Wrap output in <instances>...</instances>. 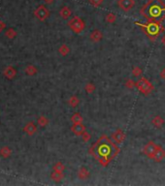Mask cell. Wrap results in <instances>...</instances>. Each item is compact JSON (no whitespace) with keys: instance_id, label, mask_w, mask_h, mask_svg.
I'll return each mask as SVG.
<instances>
[{"instance_id":"cell-12","label":"cell","mask_w":165,"mask_h":186,"mask_svg":"<svg viewBox=\"0 0 165 186\" xmlns=\"http://www.w3.org/2000/svg\"><path fill=\"white\" fill-rule=\"evenodd\" d=\"M102 38H103V34H102L101 31L98 30V29L93 30L89 35V39L91 40V42H94V43L100 42L102 40Z\"/></svg>"},{"instance_id":"cell-15","label":"cell","mask_w":165,"mask_h":186,"mask_svg":"<svg viewBox=\"0 0 165 186\" xmlns=\"http://www.w3.org/2000/svg\"><path fill=\"white\" fill-rule=\"evenodd\" d=\"M71 14H72V12H71L70 8L67 6H64L61 8L60 12H59V15L60 17L63 19H67L71 17Z\"/></svg>"},{"instance_id":"cell-20","label":"cell","mask_w":165,"mask_h":186,"mask_svg":"<svg viewBox=\"0 0 165 186\" xmlns=\"http://www.w3.org/2000/svg\"><path fill=\"white\" fill-rule=\"evenodd\" d=\"M85 90L87 91L89 94H90V93H92L93 91L95 90V85L93 84L92 82H89V83H87L85 84Z\"/></svg>"},{"instance_id":"cell-27","label":"cell","mask_w":165,"mask_h":186,"mask_svg":"<svg viewBox=\"0 0 165 186\" xmlns=\"http://www.w3.org/2000/svg\"><path fill=\"white\" fill-rule=\"evenodd\" d=\"M159 75H160V78L165 82V68H163V69L161 70V72H160Z\"/></svg>"},{"instance_id":"cell-2","label":"cell","mask_w":165,"mask_h":186,"mask_svg":"<svg viewBox=\"0 0 165 186\" xmlns=\"http://www.w3.org/2000/svg\"><path fill=\"white\" fill-rule=\"evenodd\" d=\"M140 14L148 21L161 23L165 19V4L162 0H148L141 8Z\"/></svg>"},{"instance_id":"cell-28","label":"cell","mask_w":165,"mask_h":186,"mask_svg":"<svg viewBox=\"0 0 165 186\" xmlns=\"http://www.w3.org/2000/svg\"><path fill=\"white\" fill-rule=\"evenodd\" d=\"M45 2H46L47 4H52V3L54 2V0H45Z\"/></svg>"},{"instance_id":"cell-21","label":"cell","mask_w":165,"mask_h":186,"mask_svg":"<svg viewBox=\"0 0 165 186\" xmlns=\"http://www.w3.org/2000/svg\"><path fill=\"white\" fill-rule=\"evenodd\" d=\"M69 52H70V49H69L68 46H66V45H62V46L59 48V53H60L61 55H63V56L67 55V54L69 53Z\"/></svg>"},{"instance_id":"cell-9","label":"cell","mask_w":165,"mask_h":186,"mask_svg":"<svg viewBox=\"0 0 165 186\" xmlns=\"http://www.w3.org/2000/svg\"><path fill=\"white\" fill-rule=\"evenodd\" d=\"M125 138H126V136H125V134H124V132L121 130V129H118V130H116L115 131L113 134H112V136H111V139L116 142L117 145H119V144H121L124 140H125Z\"/></svg>"},{"instance_id":"cell-13","label":"cell","mask_w":165,"mask_h":186,"mask_svg":"<svg viewBox=\"0 0 165 186\" xmlns=\"http://www.w3.org/2000/svg\"><path fill=\"white\" fill-rule=\"evenodd\" d=\"M89 175H90V174H89V171L87 168L81 167L78 170V176H79V178H81V180H88V178L89 177Z\"/></svg>"},{"instance_id":"cell-8","label":"cell","mask_w":165,"mask_h":186,"mask_svg":"<svg viewBox=\"0 0 165 186\" xmlns=\"http://www.w3.org/2000/svg\"><path fill=\"white\" fill-rule=\"evenodd\" d=\"M118 5L123 11L129 12L135 6V1L134 0H119Z\"/></svg>"},{"instance_id":"cell-25","label":"cell","mask_w":165,"mask_h":186,"mask_svg":"<svg viewBox=\"0 0 165 186\" xmlns=\"http://www.w3.org/2000/svg\"><path fill=\"white\" fill-rule=\"evenodd\" d=\"M89 1L92 6H94V7H99L103 3V0H89Z\"/></svg>"},{"instance_id":"cell-24","label":"cell","mask_w":165,"mask_h":186,"mask_svg":"<svg viewBox=\"0 0 165 186\" xmlns=\"http://www.w3.org/2000/svg\"><path fill=\"white\" fill-rule=\"evenodd\" d=\"M135 85H136V82H133V80H131V78H128V80L125 82V87L127 88H133Z\"/></svg>"},{"instance_id":"cell-17","label":"cell","mask_w":165,"mask_h":186,"mask_svg":"<svg viewBox=\"0 0 165 186\" xmlns=\"http://www.w3.org/2000/svg\"><path fill=\"white\" fill-rule=\"evenodd\" d=\"M68 102H69V105L72 107V108H76V107L79 105V103H80V100H79V98L76 96H72L69 99Z\"/></svg>"},{"instance_id":"cell-6","label":"cell","mask_w":165,"mask_h":186,"mask_svg":"<svg viewBox=\"0 0 165 186\" xmlns=\"http://www.w3.org/2000/svg\"><path fill=\"white\" fill-rule=\"evenodd\" d=\"M157 146H158V145H156L154 141H150L148 144L143 147L142 152L144 153L149 159H154V156L157 149Z\"/></svg>"},{"instance_id":"cell-26","label":"cell","mask_w":165,"mask_h":186,"mask_svg":"<svg viewBox=\"0 0 165 186\" xmlns=\"http://www.w3.org/2000/svg\"><path fill=\"white\" fill-rule=\"evenodd\" d=\"M82 139H83V141L84 142H89V141H90V139H91V136H90V134L89 133H88L87 131H85L82 136Z\"/></svg>"},{"instance_id":"cell-16","label":"cell","mask_w":165,"mask_h":186,"mask_svg":"<svg viewBox=\"0 0 165 186\" xmlns=\"http://www.w3.org/2000/svg\"><path fill=\"white\" fill-rule=\"evenodd\" d=\"M71 121H72L73 123H83L84 118L81 113L75 112V113H73V116H71Z\"/></svg>"},{"instance_id":"cell-19","label":"cell","mask_w":165,"mask_h":186,"mask_svg":"<svg viewBox=\"0 0 165 186\" xmlns=\"http://www.w3.org/2000/svg\"><path fill=\"white\" fill-rule=\"evenodd\" d=\"M63 176L64 175H62V173H59V171H55L52 174V178L55 181H60L63 178Z\"/></svg>"},{"instance_id":"cell-18","label":"cell","mask_w":165,"mask_h":186,"mask_svg":"<svg viewBox=\"0 0 165 186\" xmlns=\"http://www.w3.org/2000/svg\"><path fill=\"white\" fill-rule=\"evenodd\" d=\"M116 19H117V17H116V15H115L114 13L107 14V16H106V21H107L108 23H114L115 21H116Z\"/></svg>"},{"instance_id":"cell-10","label":"cell","mask_w":165,"mask_h":186,"mask_svg":"<svg viewBox=\"0 0 165 186\" xmlns=\"http://www.w3.org/2000/svg\"><path fill=\"white\" fill-rule=\"evenodd\" d=\"M71 131H72L76 136H82L87 129H85V126L83 123H74L71 127Z\"/></svg>"},{"instance_id":"cell-7","label":"cell","mask_w":165,"mask_h":186,"mask_svg":"<svg viewBox=\"0 0 165 186\" xmlns=\"http://www.w3.org/2000/svg\"><path fill=\"white\" fill-rule=\"evenodd\" d=\"M35 16H36L40 20H45L49 16H50V12L46 8L44 5H40L38 8L35 10Z\"/></svg>"},{"instance_id":"cell-1","label":"cell","mask_w":165,"mask_h":186,"mask_svg":"<svg viewBox=\"0 0 165 186\" xmlns=\"http://www.w3.org/2000/svg\"><path fill=\"white\" fill-rule=\"evenodd\" d=\"M120 152L119 147L112 139L107 136H101L89 149V153L102 167H107Z\"/></svg>"},{"instance_id":"cell-5","label":"cell","mask_w":165,"mask_h":186,"mask_svg":"<svg viewBox=\"0 0 165 186\" xmlns=\"http://www.w3.org/2000/svg\"><path fill=\"white\" fill-rule=\"evenodd\" d=\"M68 26L74 33L79 34L84 31V29L85 28V23L81 18L74 17L73 19H71V20L68 21Z\"/></svg>"},{"instance_id":"cell-14","label":"cell","mask_w":165,"mask_h":186,"mask_svg":"<svg viewBox=\"0 0 165 186\" xmlns=\"http://www.w3.org/2000/svg\"><path fill=\"white\" fill-rule=\"evenodd\" d=\"M152 124L157 129H159L164 125V119L160 116H156L152 119Z\"/></svg>"},{"instance_id":"cell-23","label":"cell","mask_w":165,"mask_h":186,"mask_svg":"<svg viewBox=\"0 0 165 186\" xmlns=\"http://www.w3.org/2000/svg\"><path fill=\"white\" fill-rule=\"evenodd\" d=\"M142 73H143V71H142V69L140 68V67H134L133 69H132V75L134 76V77H140L141 75H142Z\"/></svg>"},{"instance_id":"cell-11","label":"cell","mask_w":165,"mask_h":186,"mask_svg":"<svg viewBox=\"0 0 165 186\" xmlns=\"http://www.w3.org/2000/svg\"><path fill=\"white\" fill-rule=\"evenodd\" d=\"M164 158H165V150L161 146H157V149H156L155 153H154V156L153 160H154L156 163H159Z\"/></svg>"},{"instance_id":"cell-4","label":"cell","mask_w":165,"mask_h":186,"mask_svg":"<svg viewBox=\"0 0 165 186\" xmlns=\"http://www.w3.org/2000/svg\"><path fill=\"white\" fill-rule=\"evenodd\" d=\"M135 87H137V89L144 95L150 94V93L153 92V90L154 89V84L145 77H142L141 78H139V80L136 82Z\"/></svg>"},{"instance_id":"cell-3","label":"cell","mask_w":165,"mask_h":186,"mask_svg":"<svg viewBox=\"0 0 165 186\" xmlns=\"http://www.w3.org/2000/svg\"><path fill=\"white\" fill-rule=\"evenodd\" d=\"M135 24L142 28V30L144 31L146 36L153 42L158 38L159 35L164 31L161 23H157V21H148L146 23H141L140 21H135Z\"/></svg>"},{"instance_id":"cell-22","label":"cell","mask_w":165,"mask_h":186,"mask_svg":"<svg viewBox=\"0 0 165 186\" xmlns=\"http://www.w3.org/2000/svg\"><path fill=\"white\" fill-rule=\"evenodd\" d=\"M54 170L55 171H59V173H62V171L65 170V166H64L62 163L59 162V163H56L55 165L54 166Z\"/></svg>"},{"instance_id":"cell-29","label":"cell","mask_w":165,"mask_h":186,"mask_svg":"<svg viewBox=\"0 0 165 186\" xmlns=\"http://www.w3.org/2000/svg\"><path fill=\"white\" fill-rule=\"evenodd\" d=\"M161 43H162V45H164L165 46V35L162 37V39H161Z\"/></svg>"}]
</instances>
